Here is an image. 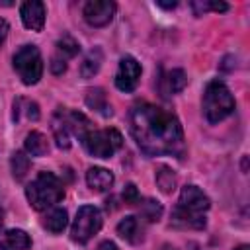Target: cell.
<instances>
[{"label": "cell", "mask_w": 250, "mask_h": 250, "mask_svg": "<svg viewBox=\"0 0 250 250\" xmlns=\"http://www.w3.org/2000/svg\"><path fill=\"white\" fill-rule=\"evenodd\" d=\"M2 221H4V211H2V207H0V227H2Z\"/></svg>", "instance_id": "obj_31"}, {"label": "cell", "mask_w": 250, "mask_h": 250, "mask_svg": "<svg viewBox=\"0 0 250 250\" xmlns=\"http://www.w3.org/2000/svg\"><path fill=\"white\" fill-rule=\"evenodd\" d=\"M25 197L29 205L37 211H43L47 207H53L64 197V188L61 180L51 174V172H41L27 188H25Z\"/></svg>", "instance_id": "obj_3"}, {"label": "cell", "mask_w": 250, "mask_h": 250, "mask_svg": "<svg viewBox=\"0 0 250 250\" xmlns=\"http://www.w3.org/2000/svg\"><path fill=\"white\" fill-rule=\"evenodd\" d=\"M51 70H53L55 74H62V72L66 70V61L55 55V57L51 59Z\"/></svg>", "instance_id": "obj_27"}, {"label": "cell", "mask_w": 250, "mask_h": 250, "mask_svg": "<svg viewBox=\"0 0 250 250\" xmlns=\"http://www.w3.org/2000/svg\"><path fill=\"white\" fill-rule=\"evenodd\" d=\"M21 102H23L25 109H20V107H16V105H14V115H18L20 111H25L27 119L37 121V119H39V107H37V104H35V102H31V100H21Z\"/></svg>", "instance_id": "obj_25"}, {"label": "cell", "mask_w": 250, "mask_h": 250, "mask_svg": "<svg viewBox=\"0 0 250 250\" xmlns=\"http://www.w3.org/2000/svg\"><path fill=\"white\" fill-rule=\"evenodd\" d=\"M191 6H193V10H195L197 16H203L209 10H213V12H227L229 10V4H225V2H209V0H205V2H193Z\"/></svg>", "instance_id": "obj_24"}, {"label": "cell", "mask_w": 250, "mask_h": 250, "mask_svg": "<svg viewBox=\"0 0 250 250\" xmlns=\"http://www.w3.org/2000/svg\"><path fill=\"white\" fill-rule=\"evenodd\" d=\"M80 51V45H78V41L74 39V37H70V35H62L59 41H57V57H61V59H70V57H74L76 53Z\"/></svg>", "instance_id": "obj_21"}, {"label": "cell", "mask_w": 250, "mask_h": 250, "mask_svg": "<svg viewBox=\"0 0 250 250\" xmlns=\"http://www.w3.org/2000/svg\"><path fill=\"white\" fill-rule=\"evenodd\" d=\"M131 135L148 156L170 154L182 158L186 152L184 131L178 117L162 107L141 104L131 111Z\"/></svg>", "instance_id": "obj_1"}, {"label": "cell", "mask_w": 250, "mask_h": 250, "mask_svg": "<svg viewBox=\"0 0 250 250\" xmlns=\"http://www.w3.org/2000/svg\"><path fill=\"white\" fill-rule=\"evenodd\" d=\"M102 213L98 207L94 205H82L74 217V223H72V229H70V236L74 242L78 244H84L88 242L100 229H102Z\"/></svg>", "instance_id": "obj_7"}, {"label": "cell", "mask_w": 250, "mask_h": 250, "mask_svg": "<svg viewBox=\"0 0 250 250\" xmlns=\"http://www.w3.org/2000/svg\"><path fill=\"white\" fill-rule=\"evenodd\" d=\"M31 246V238L21 229H10L0 234V250H27Z\"/></svg>", "instance_id": "obj_12"}, {"label": "cell", "mask_w": 250, "mask_h": 250, "mask_svg": "<svg viewBox=\"0 0 250 250\" xmlns=\"http://www.w3.org/2000/svg\"><path fill=\"white\" fill-rule=\"evenodd\" d=\"M86 104H88V107H92L94 111H98V113H102L104 117H109L113 111H111V105H109V102H107V96H105V92L102 90V88H92V90H88V94H86Z\"/></svg>", "instance_id": "obj_15"}, {"label": "cell", "mask_w": 250, "mask_h": 250, "mask_svg": "<svg viewBox=\"0 0 250 250\" xmlns=\"http://www.w3.org/2000/svg\"><path fill=\"white\" fill-rule=\"evenodd\" d=\"M117 234H119L121 238H125L127 242L137 244V242L143 240V227H141V223H139L137 217L129 215V217H125V219L119 221V225H117Z\"/></svg>", "instance_id": "obj_14"}, {"label": "cell", "mask_w": 250, "mask_h": 250, "mask_svg": "<svg viewBox=\"0 0 250 250\" xmlns=\"http://www.w3.org/2000/svg\"><path fill=\"white\" fill-rule=\"evenodd\" d=\"M102 61H104V53L100 47H94L92 51H88V55L84 57L82 64H80V74L84 78H92L94 74H98L100 66H102Z\"/></svg>", "instance_id": "obj_16"}, {"label": "cell", "mask_w": 250, "mask_h": 250, "mask_svg": "<svg viewBox=\"0 0 250 250\" xmlns=\"http://www.w3.org/2000/svg\"><path fill=\"white\" fill-rule=\"evenodd\" d=\"M234 111V98L225 82L211 80L203 92V115L209 123H219Z\"/></svg>", "instance_id": "obj_4"}, {"label": "cell", "mask_w": 250, "mask_h": 250, "mask_svg": "<svg viewBox=\"0 0 250 250\" xmlns=\"http://www.w3.org/2000/svg\"><path fill=\"white\" fill-rule=\"evenodd\" d=\"M8 31H10V25H8V21L0 18V45L6 41V37H8Z\"/></svg>", "instance_id": "obj_28"}, {"label": "cell", "mask_w": 250, "mask_h": 250, "mask_svg": "<svg viewBox=\"0 0 250 250\" xmlns=\"http://www.w3.org/2000/svg\"><path fill=\"white\" fill-rule=\"evenodd\" d=\"M20 16H21V21L27 29L41 31L43 25H45V4L39 2V0L23 2L21 8H20Z\"/></svg>", "instance_id": "obj_11"}, {"label": "cell", "mask_w": 250, "mask_h": 250, "mask_svg": "<svg viewBox=\"0 0 250 250\" xmlns=\"http://www.w3.org/2000/svg\"><path fill=\"white\" fill-rule=\"evenodd\" d=\"M86 182L94 191H107L113 186V174L105 168L94 166L86 172Z\"/></svg>", "instance_id": "obj_13"}, {"label": "cell", "mask_w": 250, "mask_h": 250, "mask_svg": "<svg viewBox=\"0 0 250 250\" xmlns=\"http://www.w3.org/2000/svg\"><path fill=\"white\" fill-rule=\"evenodd\" d=\"M96 250H119V248H117L115 242H111V240H104Z\"/></svg>", "instance_id": "obj_29"}, {"label": "cell", "mask_w": 250, "mask_h": 250, "mask_svg": "<svg viewBox=\"0 0 250 250\" xmlns=\"http://www.w3.org/2000/svg\"><path fill=\"white\" fill-rule=\"evenodd\" d=\"M139 209H141V217L146 219L148 223H154L162 217V205L156 201V199H145V201H139Z\"/></svg>", "instance_id": "obj_22"}, {"label": "cell", "mask_w": 250, "mask_h": 250, "mask_svg": "<svg viewBox=\"0 0 250 250\" xmlns=\"http://www.w3.org/2000/svg\"><path fill=\"white\" fill-rule=\"evenodd\" d=\"M162 82H164V86H166V88H164L166 94H178V92L184 90L188 78H186V74H184L182 68H172V70H168V72L164 74Z\"/></svg>", "instance_id": "obj_18"}, {"label": "cell", "mask_w": 250, "mask_h": 250, "mask_svg": "<svg viewBox=\"0 0 250 250\" xmlns=\"http://www.w3.org/2000/svg\"><path fill=\"white\" fill-rule=\"evenodd\" d=\"M236 250H248V246H246V244H240V246H238Z\"/></svg>", "instance_id": "obj_32"}, {"label": "cell", "mask_w": 250, "mask_h": 250, "mask_svg": "<svg viewBox=\"0 0 250 250\" xmlns=\"http://www.w3.org/2000/svg\"><path fill=\"white\" fill-rule=\"evenodd\" d=\"M156 186L162 193H172L176 189V174L168 166H158L156 170Z\"/></svg>", "instance_id": "obj_20"}, {"label": "cell", "mask_w": 250, "mask_h": 250, "mask_svg": "<svg viewBox=\"0 0 250 250\" xmlns=\"http://www.w3.org/2000/svg\"><path fill=\"white\" fill-rule=\"evenodd\" d=\"M53 135L57 141L59 148H68L70 146V137H72V121H70V111L64 107H59L53 115Z\"/></svg>", "instance_id": "obj_10"}, {"label": "cell", "mask_w": 250, "mask_h": 250, "mask_svg": "<svg viewBox=\"0 0 250 250\" xmlns=\"http://www.w3.org/2000/svg\"><path fill=\"white\" fill-rule=\"evenodd\" d=\"M82 14L92 27H104L113 20L115 4L109 0H92V2H86Z\"/></svg>", "instance_id": "obj_9"}, {"label": "cell", "mask_w": 250, "mask_h": 250, "mask_svg": "<svg viewBox=\"0 0 250 250\" xmlns=\"http://www.w3.org/2000/svg\"><path fill=\"white\" fill-rule=\"evenodd\" d=\"M123 201L129 203V205H135V203L141 201V197H139V189H137L135 184H127V186H125V189H123Z\"/></svg>", "instance_id": "obj_26"}, {"label": "cell", "mask_w": 250, "mask_h": 250, "mask_svg": "<svg viewBox=\"0 0 250 250\" xmlns=\"http://www.w3.org/2000/svg\"><path fill=\"white\" fill-rule=\"evenodd\" d=\"M141 80V64L135 57L131 55H125L121 61H119V66H117V72H115V86L117 90L129 94L137 88Z\"/></svg>", "instance_id": "obj_8"}, {"label": "cell", "mask_w": 250, "mask_h": 250, "mask_svg": "<svg viewBox=\"0 0 250 250\" xmlns=\"http://www.w3.org/2000/svg\"><path fill=\"white\" fill-rule=\"evenodd\" d=\"M156 6H160V8H166V10H170V8H176V2H156Z\"/></svg>", "instance_id": "obj_30"}, {"label": "cell", "mask_w": 250, "mask_h": 250, "mask_svg": "<svg viewBox=\"0 0 250 250\" xmlns=\"http://www.w3.org/2000/svg\"><path fill=\"white\" fill-rule=\"evenodd\" d=\"M29 170V156H25L23 152H14L12 156V174L16 180H21Z\"/></svg>", "instance_id": "obj_23"}, {"label": "cell", "mask_w": 250, "mask_h": 250, "mask_svg": "<svg viewBox=\"0 0 250 250\" xmlns=\"http://www.w3.org/2000/svg\"><path fill=\"white\" fill-rule=\"evenodd\" d=\"M80 141L88 154L96 158H109L123 145V137L117 129H90Z\"/></svg>", "instance_id": "obj_5"}, {"label": "cell", "mask_w": 250, "mask_h": 250, "mask_svg": "<svg viewBox=\"0 0 250 250\" xmlns=\"http://www.w3.org/2000/svg\"><path fill=\"white\" fill-rule=\"evenodd\" d=\"M14 68L23 84H37L43 74V59L39 49L35 45H21L14 55Z\"/></svg>", "instance_id": "obj_6"}, {"label": "cell", "mask_w": 250, "mask_h": 250, "mask_svg": "<svg viewBox=\"0 0 250 250\" xmlns=\"http://www.w3.org/2000/svg\"><path fill=\"white\" fill-rule=\"evenodd\" d=\"M211 207L209 197L197 186H184L176 209L172 211V225L180 229H203L205 213Z\"/></svg>", "instance_id": "obj_2"}, {"label": "cell", "mask_w": 250, "mask_h": 250, "mask_svg": "<svg viewBox=\"0 0 250 250\" xmlns=\"http://www.w3.org/2000/svg\"><path fill=\"white\" fill-rule=\"evenodd\" d=\"M66 223H68V213L64 209H61V207L49 211L47 217H45V221H43L45 229L51 230V232H55V234L57 232H62L64 227H66Z\"/></svg>", "instance_id": "obj_19"}, {"label": "cell", "mask_w": 250, "mask_h": 250, "mask_svg": "<svg viewBox=\"0 0 250 250\" xmlns=\"http://www.w3.org/2000/svg\"><path fill=\"white\" fill-rule=\"evenodd\" d=\"M47 150H49V143L43 133H39V131L27 133V137H25V152L27 154L43 156V154H47Z\"/></svg>", "instance_id": "obj_17"}]
</instances>
